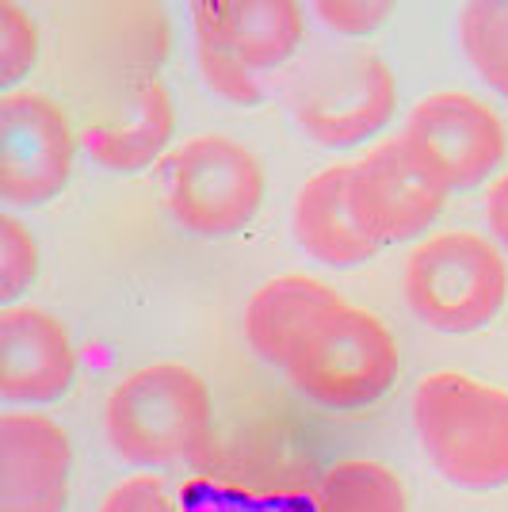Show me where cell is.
<instances>
[{"instance_id": "1", "label": "cell", "mask_w": 508, "mask_h": 512, "mask_svg": "<svg viewBox=\"0 0 508 512\" xmlns=\"http://www.w3.org/2000/svg\"><path fill=\"white\" fill-rule=\"evenodd\" d=\"M111 451L134 467H169L211 448L214 398L188 363L161 360L138 367L111 390L104 406Z\"/></svg>"}, {"instance_id": "2", "label": "cell", "mask_w": 508, "mask_h": 512, "mask_svg": "<svg viewBox=\"0 0 508 512\" xmlns=\"http://www.w3.org/2000/svg\"><path fill=\"white\" fill-rule=\"evenodd\" d=\"M413 428L447 482L463 490L508 486V390L436 371L413 390Z\"/></svg>"}, {"instance_id": "3", "label": "cell", "mask_w": 508, "mask_h": 512, "mask_svg": "<svg viewBox=\"0 0 508 512\" xmlns=\"http://www.w3.org/2000/svg\"><path fill=\"white\" fill-rule=\"evenodd\" d=\"M402 371L398 344L375 314L352 302L325 310L283 360L298 394L325 409H363L382 402Z\"/></svg>"}, {"instance_id": "4", "label": "cell", "mask_w": 508, "mask_h": 512, "mask_svg": "<svg viewBox=\"0 0 508 512\" xmlns=\"http://www.w3.org/2000/svg\"><path fill=\"white\" fill-rule=\"evenodd\" d=\"M409 310L440 333H478L508 299V264L497 241L444 230L417 241L402 272Z\"/></svg>"}, {"instance_id": "5", "label": "cell", "mask_w": 508, "mask_h": 512, "mask_svg": "<svg viewBox=\"0 0 508 512\" xmlns=\"http://www.w3.org/2000/svg\"><path fill=\"white\" fill-rule=\"evenodd\" d=\"M291 111L318 146L352 150L398 115V77L375 50H321L291 85Z\"/></svg>"}, {"instance_id": "6", "label": "cell", "mask_w": 508, "mask_h": 512, "mask_svg": "<svg viewBox=\"0 0 508 512\" xmlns=\"http://www.w3.org/2000/svg\"><path fill=\"white\" fill-rule=\"evenodd\" d=\"M264 165L245 142L199 134L172 150L165 169V207L195 237H233L264 203Z\"/></svg>"}, {"instance_id": "7", "label": "cell", "mask_w": 508, "mask_h": 512, "mask_svg": "<svg viewBox=\"0 0 508 512\" xmlns=\"http://www.w3.org/2000/svg\"><path fill=\"white\" fill-rule=\"evenodd\" d=\"M81 130L54 96L12 88L0 96V199L4 207H43L73 176Z\"/></svg>"}, {"instance_id": "8", "label": "cell", "mask_w": 508, "mask_h": 512, "mask_svg": "<svg viewBox=\"0 0 508 512\" xmlns=\"http://www.w3.org/2000/svg\"><path fill=\"white\" fill-rule=\"evenodd\" d=\"M447 195V180L402 134L371 146L348 176L352 214L375 245H398L428 234V226L444 211Z\"/></svg>"}, {"instance_id": "9", "label": "cell", "mask_w": 508, "mask_h": 512, "mask_svg": "<svg viewBox=\"0 0 508 512\" xmlns=\"http://www.w3.org/2000/svg\"><path fill=\"white\" fill-rule=\"evenodd\" d=\"M402 138L428 157V165L444 176L451 192L486 184L508 153L501 115L486 100L455 88L417 100V107L405 115Z\"/></svg>"}, {"instance_id": "10", "label": "cell", "mask_w": 508, "mask_h": 512, "mask_svg": "<svg viewBox=\"0 0 508 512\" xmlns=\"http://www.w3.org/2000/svg\"><path fill=\"white\" fill-rule=\"evenodd\" d=\"M77 12L85 23L73 35V58L85 73L104 77L88 111L123 104L146 81H157L169 54V20L157 4H92Z\"/></svg>"}, {"instance_id": "11", "label": "cell", "mask_w": 508, "mask_h": 512, "mask_svg": "<svg viewBox=\"0 0 508 512\" xmlns=\"http://www.w3.org/2000/svg\"><path fill=\"white\" fill-rule=\"evenodd\" d=\"M77 379V344L69 325L43 306L12 302L0 310V398L12 406H46Z\"/></svg>"}, {"instance_id": "12", "label": "cell", "mask_w": 508, "mask_h": 512, "mask_svg": "<svg viewBox=\"0 0 508 512\" xmlns=\"http://www.w3.org/2000/svg\"><path fill=\"white\" fill-rule=\"evenodd\" d=\"M73 444L69 432L46 413L0 417V512L69 509Z\"/></svg>"}, {"instance_id": "13", "label": "cell", "mask_w": 508, "mask_h": 512, "mask_svg": "<svg viewBox=\"0 0 508 512\" xmlns=\"http://www.w3.org/2000/svg\"><path fill=\"white\" fill-rule=\"evenodd\" d=\"M176 134V104L165 81H146L123 104L88 111L81 123V146L107 172H142L169 150Z\"/></svg>"}, {"instance_id": "14", "label": "cell", "mask_w": 508, "mask_h": 512, "mask_svg": "<svg viewBox=\"0 0 508 512\" xmlns=\"http://www.w3.org/2000/svg\"><path fill=\"white\" fill-rule=\"evenodd\" d=\"M352 165H329L314 172L295 199V237L306 253L329 268H356L379 253L371 237L360 230L352 199H348Z\"/></svg>"}, {"instance_id": "15", "label": "cell", "mask_w": 508, "mask_h": 512, "mask_svg": "<svg viewBox=\"0 0 508 512\" xmlns=\"http://www.w3.org/2000/svg\"><path fill=\"white\" fill-rule=\"evenodd\" d=\"M191 12L211 23L253 73L291 62L306 35V12L295 0H199Z\"/></svg>"}, {"instance_id": "16", "label": "cell", "mask_w": 508, "mask_h": 512, "mask_svg": "<svg viewBox=\"0 0 508 512\" xmlns=\"http://www.w3.org/2000/svg\"><path fill=\"white\" fill-rule=\"evenodd\" d=\"M344 295L314 276H276L245 306V341L272 367H283L295 341L314 321L340 306Z\"/></svg>"}, {"instance_id": "17", "label": "cell", "mask_w": 508, "mask_h": 512, "mask_svg": "<svg viewBox=\"0 0 508 512\" xmlns=\"http://www.w3.org/2000/svg\"><path fill=\"white\" fill-rule=\"evenodd\" d=\"M314 512H409L402 478L371 459H344L325 470Z\"/></svg>"}, {"instance_id": "18", "label": "cell", "mask_w": 508, "mask_h": 512, "mask_svg": "<svg viewBox=\"0 0 508 512\" xmlns=\"http://www.w3.org/2000/svg\"><path fill=\"white\" fill-rule=\"evenodd\" d=\"M466 62L493 92L508 100V0H474L459 16Z\"/></svg>"}, {"instance_id": "19", "label": "cell", "mask_w": 508, "mask_h": 512, "mask_svg": "<svg viewBox=\"0 0 508 512\" xmlns=\"http://www.w3.org/2000/svg\"><path fill=\"white\" fill-rule=\"evenodd\" d=\"M191 31H195V62H199V73H203V81H207L214 96L241 107L260 104L264 88L256 81V73L245 69V62L218 39V31L199 12H191Z\"/></svg>"}, {"instance_id": "20", "label": "cell", "mask_w": 508, "mask_h": 512, "mask_svg": "<svg viewBox=\"0 0 508 512\" xmlns=\"http://www.w3.org/2000/svg\"><path fill=\"white\" fill-rule=\"evenodd\" d=\"M39 62V23L35 16L16 4L0 0V85H20Z\"/></svg>"}, {"instance_id": "21", "label": "cell", "mask_w": 508, "mask_h": 512, "mask_svg": "<svg viewBox=\"0 0 508 512\" xmlns=\"http://www.w3.org/2000/svg\"><path fill=\"white\" fill-rule=\"evenodd\" d=\"M39 276V241L12 211L0 214V299L12 302Z\"/></svg>"}, {"instance_id": "22", "label": "cell", "mask_w": 508, "mask_h": 512, "mask_svg": "<svg viewBox=\"0 0 508 512\" xmlns=\"http://www.w3.org/2000/svg\"><path fill=\"white\" fill-rule=\"evenodd\" d=\"M390 12H394V4H382V0H318L314 4V16L344 39H360V35L379 31L382 23L390 20Z\"/></svg>"}, {"instance_id": "23", "label": "cell", "mask_w": 508, "mask_h": 512, "mask_svg": "<svg viewBox=\"0 0 508 512\" xmlns=\"http://www.w3.org/2000/svg\"><path fill=\"white\" fill-rule=\"evenodd\" d=\"M96 512H176V501L157 474H130L104 493Z\"/></svg>"}, {"instance_id": "24", "label": "cell", "mask_w": 508, "mask_h": 512, "mask_svg": "<svg viewBox=\"0 0 508 512\" xmlns=\"http://www.w3.org/2000/svg\"><path fill=\"white\" fill-rule=\"evenodd\" d=\"M486 222L489 234L497 237V245L508 249V172H501L486 192Z\"/></svg>"}]
</instances>
